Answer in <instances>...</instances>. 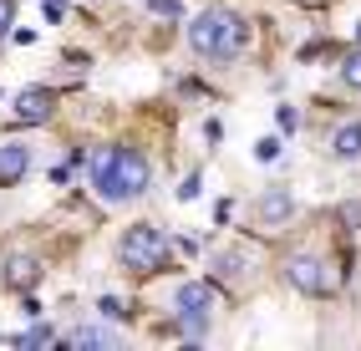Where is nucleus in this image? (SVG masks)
Returning <instances> with one entry per match:
<instances>
[{
    "mask_svg": "<svg viewBox=\"0 0 361 351\" xmlns=\"http://www.w3.org/2000/svg\"><path fill=\"white\" fill-rule=\"evenodd\" d=\"M285 280H290L300 295H326V290H336V275L326 270V260H316V254H290V260H285Z\"/></svg>",
    "mask_w": 361,
    "mask_h": 351,
    "instance_id": "obj_5",
    "label": "nucleus"
},
{
    "mask_svg": "<svg viewBox=\"0 0 361 351\" xmlns=\"http://www.w3.org/2000/svg\"><path fill=\"white\" fill-rule=\"evenodd\" d=\"M280 128L295 133V128H300V112H295V107H280Z\"/></svg>",
    "mask_w": 361,
    "mask_h": 351,
    "instance_id": "obj_18",
    "label": "nucleus"
},
{
    "mask_svg": "<svg viewBox=\"0 0 361 351\" xmlns=\"http://www.w3.org/2000/svg\"><path fill=\"white\" fill-rule=\"evenodd\" d=\"M178 199H199V173H188V178H183V189H178Z\"/></svg>",
    "mask_w": 361,
    "mask_h": 351,
    "instance_id": "obj_19",
    "label": "nucleus"
},
{
    "mask_svg": "<svg viewBox=\"0 0 361 351\" xmlns=\"http://www.w3.org/2000/svg\"><path fill=\"white\" fill-rule=\"evenodd\" d=\"M36 280H41V260L36 254H6V285L11 290H36Z\"/></svg>",
    "mask_w": 361,
    "mask_h": 351,
    "instance_id": "obj_9",
    "label": "nucleus"
},
{
    "mask_svg": "<svg viewBox=\"0 0 361 351\" xmlns=\"http://www.w3.org/2000/svg\"><path fill=\"white\" fill-rule=\"evenodd\" d=\"M46 341H56V331H51V326H31V331L20 336V346H46Z\"/></svg>",
    "mask_w": 361,
    "mask_h": 351,
    "instance_id": "obj_16",
    "label": "nucleus"
},
{
    "mask_svg": "<svg viewBox=\"0 0 361 351\" xmlns=\"http://www.w3.org/2000/svg\"><path fill=\"white\" fill-rule=\"evenodd\" d=\"M255 158H259V163H275V158H280V137H259V143H255Z\"/></svg>",
    "mask_w": 361,
    "mask_h": 351,
    "instance_id": "obj_15",
    "label": "nucleus"
},
{
    "mask_svg": "<svg viewBox=\"0 0 361 351\" xmlns=\"http://www.w3.org/2000/svg\"><path fill=\"white\" fill-rule=\"evenodd\" d=\"M16 26V0H0V36Z\"/></svg>",
    "mask_w": 361,
    "mask_h": 351,
    "instance_id": "obj_17",
    "label": "nucleus"
},
{
    "mask_svg": "<svg viewBox=\"0 0 361 351\" xmlns=\"http://www.w3.org/2000/svg\"><path fill=\"white\" fill-rule=\"evenodd\" d=\"M117 260H123L128 270H137V275L163 270V260H168L163 229H158V224H133V229H123V240H117Z\"/></svg>",
    "mask_w": 361,
    "mask_h": 351,
    "instance_id": "obj_3",
    "label": "nucleus"
},
{
    "mask_svg": "<svg viewBox=\"0 0 361 351\" xmlns=\"http://www.w3.org/2000/svg\"><path fill=\"white\" fill-rule=\"evenodd\" d=\"M245 41H250L245 16H234L224 6H214V11L188 20V46H194L199 56H209V61H234L239 51H245Z\"/></svg>",
    "mask_w": 361,
    "mask_h": 351,
    "instance_id": "obj_2",
    "label": "nucleus"
},
{
    "mask_svg": "<svg viewBox=\"0 0 361 351\" xmlns=\"http://www.w3.org/2000/svg\"><path fill=\"white\" fill-rule=\"evenodd\" d=\"M245 254H239V250H219V254H214V260H209V270H214V280H245Z\"/></svg>",
    "mask_w": 361,
    "mask_h": 351,
    "instance_id": "obj_12",
    "label": "nucleus"
},
{
    "mask_svg": "<svg viewBox=\"0 0 361 351\" xmlns=\"http://www.w3.org/2000/svg\"><path fill=\"white\" fill-rule=\"evenodd\" d=\"M255 214H259V224H264V229H280L285 219L295 214V199H290V189H270V194H259Z\"/></svg>",
    "mask_w": 361,
    "mask_h": 351,
    "instance_id": "obj_8",
    "label": "nucleus"
},
{
    "mask_svg": "<svg viewBox=\"0 0 361 351\" xmlns=\"http://www.w3.org/2000/svg\"><path fill=\"white\" fill-rule=\"evenodd\" d=\"M148 16H163V20H178V16H183V6H178V0H148Z\"/></svg>",
    "mask_w": 361,
    "mask_h": 351,
    "instance_id": "obj_14",
    "label": "nucleus"
},
{
    "mask_svg": "<svg viewBox=\"0 0 361 351\" xmlns=\"http://www.w3.org/2000/svg\"><path fill=\"white\" fill-rule=\"evenodd\" d=\"M51 107H56V97L46 87H26V92H16V102H11V112L20 117V123H46Z\"/></svg>",
    "mask_w": 361,
    "mask_h": 351,
    "instance_id": "obj_6",
    "label": "nucleus"
},
{
    "mask_svg": "<svg viewBox=\"0 0 361 351\" xmlns=\"http://www.w3.org/2000/svg\"><path fill=\"white\" fill-rule=\"evenodd\" d=\"M97 311H102L107 321H112V316H123V306H117V300H112V295H102V300H97Z\"/></svg>",
    "mask_w": 361,
    "mask_h": 351,
    "instance_id": "obj_20",
    "label": "nucleus"
},
{
    "mask_svg": "<svg viewBox=\"0 0 361 351\" xmlns=\"http://www.w3.org/2000/svg\"><path fill=\"white\" fill-rule=\"evenodd\" d=\"M341 77H346V87H356V92H361V46L341 61Z\"/></svg>",
    "mask_w": 361,
    "mask_h": 351,
    "instance_id": "obj_13",
    "label": "nucleus"
},
{
    "mask_svg": "<svg viewBox=\"0 0 361 351\" xmlns=\"http://www.w3.org/2000/svg\"><path fill=\"white\" fill-rule=\"evenodd\" d=\"M173 311H178V326L188 331V341H199L209 331V316L219 311V290L209 280H188V285L173 290Z\"/></svg>",
    "mask_w": 361,
    "mask_h": 351,
    "instance_id": "obj_4",
    "label": "nucleus"
},
{
    "mask_svg": "<svg viewBox=\"0 0 361 351\" xmlns=\"http://www.w3.org/2000/svg\"><path fill=\"white\" fill-rule=\"evenodd\" d=\"M87 173H92V194L102 204H128L153 183V168L137 148H97Z\"/></svg>",
    "mask_w": 361,
    "mask_h": 351,
    "instance_id": "obj_1",
    "label": "nucleus"
},
{
    "mask_svg": "<svg viewBox=\"0 0 361 351\" xmlns=\"http://www.w3.org/2000/svg\"><path fill=\"white\" fill-rule=\"evenodd\" d=\"M331 153L341 158V163H351V158H361V123H341L331 133Z\"/></svg>",
    "mask_w": 361,
    "mask_h": 351,
    "instance_id": "obj_10",
    "label": "nucleus"
},
{
    "mask_svg": "<svg viewBox=\"0 0 361 351\" xmlns=\"http://www.w3.org/2000/svg\"><path fill=\"white\" fill-rule=\"evenodd\" d=\"M356 36H361V26H356Z\"/></svg>",
    "mask_w": 361,
    "mask_h": 351,
    "instance_id": "obj_21",
    "label": "nucleus"
},
{
    "mask_svg": "<svg viewBox=\"0 0 361 351\" xmlns=\"http://www.w3.org/2000/svg\"><path fill=\"white\" fill-rule=\"evenodd\" d=\"M31 168V148L26 143H16V137H6L0 143V189H11V183H20Z\"/></svg>",
    "mask_w": 361,
    "mask_h": 351,
    "instance_id": "obj_7",
    "label": "nucleus"
},
{
    "mask_svg": "<svg viewBox=\"0 0 361 351\" xmlns=\"http://www.w3.org/2000/svg\"><path fill=\"white\" fill-rule=\"evenodd\" d=\"M123 336L112 331V326H77V331H66V346H117Z\"/></svg>",
    "mask_w": 361,
    "mask_h": 351,
    "instance_id": "obj_11",
    "label": "nucleus"
}]
</instances>
